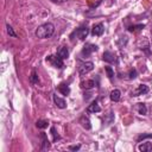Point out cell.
Here are the masks:
<instances>
[{"mask_svg":"<svg viewBox=\"0 0 152 152\" xmlns=\"http://www.w3.org/2000/svg\"><path fill=\"white\" fill-rule=\"evenodd\" d=\"M53 32H55V26H53V24H51V23H45V24H43V25H40V26L37 27L34 34H36L37 38L44 39V38L51 37V36L53 34Z\"/></svg>","mask_w":152,"mask_h":152,"instance_id":"cell-1","label":"cell"},{"mask_svg":"<svg viewBox=\"0 0 152 152\" xmlns=\"http://www.w3.org/2000/svg\"><path fill=\"white\" fill-rule=\"evenodd\" d=\"M88 33H89V28H88L87 26H81V27L76 28V30L71 33L70 38L74 39V37H76V38L80 39V40H83V39H86V37L88 36Z\"/></svg>","mask_w":152,"mask_h":152,"instance_id":"cell-2","label":"cell"},{"mask_svg":"<svg viewBox=\"0 0 152 152\" xmlns=\"http://www.w3.org/2000/svg\"><path fill=\"white\" fill-rule=\"evenodd\" d=\"M46 62H49L52 66L55 68H58V69H62L63 68V58H61L58 55H51L46 58Z\"/></svg>","mask_w":152,"mask_h":152,"instance_id":"cell-3","label":"cell"},{"mask_svg":"<svg viewBox=\"0 0 152 152\" xmlns=\"http://www.w3.org/2000/svg\"><path fill=\"white\" fill-rule=\"evenodd\" d=\"M93 69H94V63L93 62H84L78 66V74L81 76H83V75L90 72Z\"/></svg>","mask_w":152,"mask_h":152,"instance_id":"cell-4","label":"cell"},{"mask_svg":"<svg viewBox=\"0 0 152 152\" xmlns=\"http://www.w3.org/2000/svg\"><path fill=\"white\" fill-rule=\"evenodd\" d=\"M95 51H97V45H94V44H86L84 46H83V49H82V55L83 56H89V55H91L93 52H95Z\"/></svg>","mask_w":152,"mask_h":152,"instance_id":"cell-5","label":"cell"},{"mask_svg":"<svg viewBox=\"0 0 152 152\" xmlns=\"http://www.w3.org/2000/svg\"><path fill=\"white\" fill-rule=\"evenodd\" d=\"M148 93V87L146 84H139L138 88L132 93V96H139V95H144Z\"/></svg>","mask_w":152,"mask_h":152,"instance_id":"cell-6","label":"cell"},{"mask_svg":"<svg viewBox=\"0 0 152 152\" xmlns=\"http://www.w3.org/2000/svg\"><path fill=\"white\" fill-rule=\"evenodd\" d=\"M103 32H104V26H103V24H101V23L95 24V25L93 26V28H91V34H93V36H101Z\"/></svg>","mask_w":152,"mask_h":152,"instance_id":"cell-7","label":"cell"},{"mask_svg":"<svg viewBox=\"0 0 152 152\" xmlns=\"http://www.w3.org/2000/svg\"><path fill=\"white\" fill-rule=\"evenodd\" d=\"M53 102H55V104H56L58 108H61V109L66 108V102H65V100L62 99V97H59L57 94H53Z\"/></svg>","mask_w":152,"mask_h":152,"instance_id":"cell-8","label":"cell"},{"mask_svg":"<svg viewBox=\"0 0 152 152\" xmlns=\"http://www.w3.org/2000/svg\"><path fill=\"white\" fill-rule=\"evenodd\" d=\"M102 59L106 62H109V63H114V62H116V56L112 51H104Z\"/></svg>","mask_w":152,"mask_h":152,"instance_id":"cell-9","label":"cell"},{"mask_svg":"<svg viewBox=\"0 0 152 152\" xmlns=\"http://www.w3.org/2000/svg\"><path fill=\"white\" fill-rule=\"evenodd\" d=\"M80 124H81V126H82L84 129H90V128H91L90 120H89V118H88L87 115H82V116L80 118Z\"/></svg>","mask_w":152,"mask_h":152,"instance_id":"cell-10","label":"cell"},{"mask_svg":"<svg viewBox=\"0 0 152 152\" xmlns=\"http://www.w3.org/2000/svg\"><path fill=\"white\" fill-rule=\"evenodd\" d=\"M138 150L140 152H150V151H152V142H148V141L141 142V144H139Z\"/></svg>","mask_w":152,"mask_h":152,"instance_id":"cell-11","label":"cell"},{"mask_svg":"<svg viewBox=\"0 0 152 152\" xmlns=\"http://www.w3.org/2000/svg\"><path fill=\"white\" fill-rule=\"evenodd\" d=\"M87 112L88 113H99V112H101V107L99 106L97 101H94L91 104H89L88 108H87Z\"/></svg>","mask_w":152,"mask_h":152,"instance_id":"cell-12","label":"cell"},{"mask_svg":"<svg viewBox=\"0 0 152 152\" xmlns=\"http://www.w3.org/2000/svg\"><path fill=\"white\" fill-rule=\"evenodd\" d=\"M40 139H42V147L40 148L42 150H48L50 147V141H49L46 134L45 133H40Z\"/></svg>","mask_w":152,"mask_h":152,"instance_id":"cell-13","label":"cell"},{"mask_svg":"<svg viewBox=\"0 0 152 152\" xmlns=\"http://www.w3.org/2000/svg\"><path fill=\"white\" fill-rule=\"evenodd\" d=\"M109 97H110V100H112L113 102H118V101L120 100V97H121V91H120L119 89H114V90L110 91Z\"/></svg>","mask_w":152,"mask_h":152,"instance_id":"cell-14","label":"cell"},{"mask_svg":"<svg viewBox=\"0 0 152 152\" xmlns=\"http://www.w3.org/2000/svg\"><path fill=\"white\" fill-rule=\"evenodd\" d=\"M58 91H59L61 94L68 96V95L70 94V88H69L68 84H65V83H61V84L58 86Z\"/></svg>","mask_w":152,"mask_h":152,"instance_id":"cell-15","label":"cell"},{"mask_svg":"<svg viewBox=\"0 0 152 152\" xmlns=\"http://www.w3.org/2000/svg\"><path fill=\"white\" fill-rule=\"evenodd\" d=\"M57 55H58L61 58H63V59L68 58V57H69V50H68V48H65V46L59 48L58 51H57Z\"/></svg>","mask_w":152,"mask_h":152,"instance_id":"cell-16","label":"cell"},{"mask_svg":"<svg viewBox=\"0 0 152 152\" xmlns=\"http://www.w3.org/2000/svg\"><path fill=\"white\" fill-rule=\"evenodd\" d=\"M94 87H95V81L94 80H88V81L81 82V88H83V89H91Z\"/></svg>","mask_w":152,"mask_h":152,"instance_id":"cell-17","label":"cell"},{"mask_svg":"<svg viewBox=\"0 0 152 152\" xmlns=\"http://www.w3.org/2000/svg\"><path fill=\"white\" fill-rule=\"evenodd\" d=\"M137 110L140 115H146L147 114V108L145 103H137Z\"/></svg>","mask_w":152,"mask_h":152,"instance_id":"cell-18","label":"cell"},{"mask_svg":"<svg viewBox=\"0 0 152 152\" xmlns=\"http://www.w3.org/2000/svg\"><path fill=\"white\" fill-rule=\"evenodd\" d=\"M36 126L38 128H40V129H44V128H46L49 126V121H46V120H38L36 122Z\"/></svg>","mask_w":152,"mask_h":152,"instance_id":"cell-19","label":"cell"},{"mask_svg":"<svg viewBox=\"0 0 152 152\" xmlns=\"http://www.w3.org/2000/svg\"><path fill=\"white\" fill-rule=\"evenodd\" d=\"M38 81H39V78H38V75H37L36 70H32L31 76H30V82L32 84H36V83H38Z\"/></svg>","mask_w":152,"mask_h":152,"instance_id":"cell-20","label":"cell"},{"mask_svg":"<svg viewBox=\"0 0 152 152\" xmlns=\"http://www.w3.org/2000/svg\"><path fill=\"white\" fill-rule=\"evenodd\" d=\"M50 132H51V135H52V140H53V141H57L58 139H61V137H59L58 133L56 132V128H55V127H51V131H50Z\"/></svg>","mask_w":152,"mask_h":152,"instance_id":"cell-21","label":"cell"},{"mask_svg":"<svg viewBox=\"0 0 152 152\" xmlns=\"http://www.w3.org/2000/svg\"><path fill=\"white\" fill-rule=\"evenodd\" d=\"M104 70H106V72H107L108 77L112 80V78H113V76H114V71H113V69H112L110 66H104Z\"/></svg>","mask_w":152,"mask_h":152,"instance_id":"cell-22","label":"cell"},{"mask_svg":"<svg viewBox=\"0 0 152 152\" xmlns=\"http://www.w3.org/2000/svg\"><path fill=\"white\" fill-rule=\"evenodd\" d=\"M137 75H138V74H137V70H135V69H131L129 72H128V78H129V80H134V78L137 77Z\"/></svg>","mask_w":152,"mask_h":152,"instance_id":"cell-23","label":"cell"},{"mask_svg":"<svg viewBox=\"0 0 152 152\" xmlns=\"http://www.w3.org/2000/svg\"><path fill=\"white\" fill-rule=\"evenodd\" d=\"M6 28H7V33H8V34H10L11 37H14V38L17 37V34H15V32L13 31V28H12V27H11L10 25H6Z\"/></svg>","mask_w":152,"mask_h":152,"instance_id":"cell-24","label":"cell"},{"mask_svg":"<svg viewBox=\"0 0 152 152\" xmlns=\"http://www.w3.org/2000/svg\"><path fill=\"white\" fill-rule=\"evenodd\" d=\"M142 27H144V25L140 24V25H135V26H129L128 30H129V31H135V30H140V28H142Z\"/></svg>","mask_w":152,"mask_h":152,"instance_id":"cell-25","label":"cell"},{"mask_svg":"<svg viewBox=\"0 0 152 152\" xmlns=\"http://www.w3.org/2000/svg\"><path fill=\"white\" fill-rule=\"evenodd\" d=\"M81 148V145H72V146H69V150L71 151H78Z\"/></svg>","mask_w":152,"mask_h":152,"instance_id":"cell-26","label":"cell"},{"mask_svg":"<svg viewBox=\"0 0 152 152\" xmlns=\"http://www.w3.org/2000/svg\"><path fill=\"white\" fill-rule=\"evenodd\" d=\"M146 138H152V134H141V135L138 138V140L140 141V140H142V139H146Z\"/></svg>","mask_w":152,"mask_h":152,"instance_id":"cell-27","label":"cell"},{"mask_svg":"<svg viewBox=\"0 0 152 152\" xmlns=\"http://www.w3.org/2000/svg\"><path fill=\"white\" fill-rule=\"evenodd\" d=\"M51 1H53V2H64L66 0H51Z\"/></svg>","mask_w":152,"mask_h":152,"instance_id":"cell-28","label":"cell"}]
</instances>
